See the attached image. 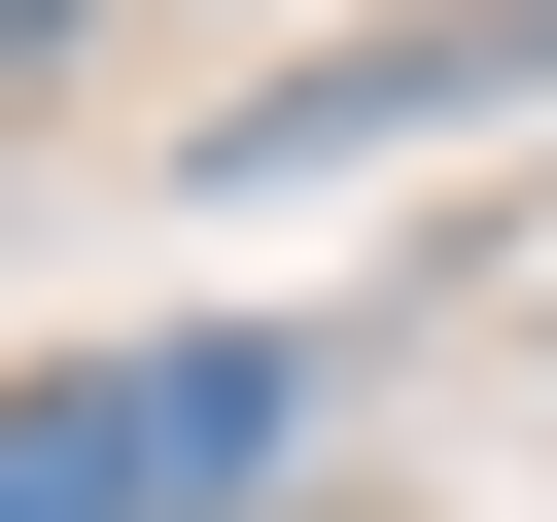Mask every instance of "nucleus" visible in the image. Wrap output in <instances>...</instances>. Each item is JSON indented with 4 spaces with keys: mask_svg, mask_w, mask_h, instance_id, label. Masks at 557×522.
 <instances>
[{
    "mask_svg": "<svg viewBox=\"0 0 557 522\" xmlns=\"http://www.w3.org/2000/svg\"><path fill=\"white\" fill-rule=\"evenodd\" d=\"M0 70H35V0H0Z\"/></svg>",
    "mask_w": 557,
    "mask_h": 522,
    "instance_id": "obj_3",
    "label": "nucleus"
},
{
    "mask_svg": "<svg viewBox=\"0 0 557 522\" xmlns=\"http://www.w3.org/2000/svg\"><path fill=\"white\" fill-rule=\"evenodd\" d=\"M104 452H139V522H244V487L313 452V383H278V348H139V383H104Z\"/></svg>",
    "mask_w": 557,
    "mask_h": 522,
    "instance_id": "obj_1",
    "label": "nucleus"
},
{
    "mask_svg": "<svg viewBox=\"0 0 557 522\" xmlns=\"http://www.w3.org/2000/svg\"><path fill=\"white\" fill-rule=\"evenodd\" d=\"M0 522H139V452H104V383H70V418H0Z\"/></svg>",
    "mask_w": 557,
    "mask_h": 522,
    "instance_id": "obj_2",
    "label": "nucleus"
}]
</instances>
